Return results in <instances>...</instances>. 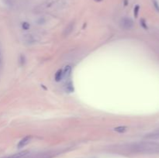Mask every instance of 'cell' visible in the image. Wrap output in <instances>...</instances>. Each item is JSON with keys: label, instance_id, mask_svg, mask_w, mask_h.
Here are the masks:
<instances>
[{"label": "cell", "instance_id": "obj_1", "mask_svg": "<svg viewBox=\"0 0 159 158\" xmlns=\"http://www.w3.org/2000/svg\"><path fill=\"white\" fill-rule=\"evenodd\" d=\"M132 150L139 153H155L159 152V145L152 143H142L133 145Z\"/></svg>", "mask_w": 159, "mask_h": 158}, {"label": "cell", "instance_id": "obj_2", "mask_svg": "<svg viewBox=\"0 0 159 158\" xmlns=\"http://www.w3.org/2000/svg\"><path fill=\"white\" fill-rule=\"evenodd\" d=\"M120 27L123 29V30H130L133 28V20L130 19V18H128V17H124L120 21Z\"/></svg>", "mask_w": 159, "mask_h": 158}, {"label": "cell", "instance_id": "obj_3", "mask_svg": "<svg viewBox=\"0 0 159 158\" xmlns=\"http://www.w3.org/2000/svg\"><path fill=\"white\" fill-rule=\"evenodd\" d=\"M23 40L29 44H33V43H35L36 42H37L39 40V38H38V36L36 34L27 33V34L23 35Z\"/></svg>", "mask_w": 159, "mask_h": 158}, {"label": "cell", "instance_id": "obj_4", "mask_svg": "<svg viewBox=\"0 0 159 158\" xmlns=\"http://www.w3.org/2000/svg\"><path fill=\"white\" fill-rule=\"evenodd\" d=\"M30 140H31V136H27L23 137V138L19 142V143H18V145H17L18 148L20 149V148H23V147H26V146L30 142Z\"/></svg>", "mask_w": 159, "mask_h": 158}, {"label": "cell", "instance_id": "obj_5", "mask_svg": "<svg viewBox=\"0 0 159 158\" xmlns=\"http://www.w3.org/2000/svg\"><path fill=\"white\" fill-rule=\"evenodd\" d=\"M55 2H56V0H47L43 4H41L40 5V9L43 10V9H46L51 8Z\"/></svg>", "mask_w": 159, "mask_h": 158}, {"label": "cell", "instance_id": "obj_6", "mask_svg": "<svg viewBox=\"0 0 159 158\" xmlns=\"http://www.w3.org/2000/svg\"><path fill=\"white\" fill-rule=\"evenodd\" d=\"M145 139L147 140H159V129L156 130L151 133L148 134L145 136Z\"/></svg>", "mask_w": 159, "mask_h": 158}, {"label": "cell", "instance_id": "obj_7", "mask_svg": "<svg viewBox=\"0 0 159 158\" xmlns=\"http://www.w3.org/2000/svg\"><path fill=\"white\" fill-rule=\"evenodd\" d=\"M54 78H55V80H56L57 81H60L64 78L63 71H62V70H58V71L56 72Z\"/></svg>", "mask_w": 159, "mask_h": 158}, {"label": "cell", "instance_id": "obj_8", "mask_svg": "<svg viewBox=\"0 0 159 158\" xmlns=\"http://www.w3.org/2000/svg\"><path fill=\"white\" fill-rule=\"evenodd\" d=\"M62 71H63L64 78V77H68V76H69L70 74H71V67L70 66H66V67H64V69L62 70Z\"/></svg>", "mask_w": 159, "mask_h": 158}, {"label": "cell", "instance_id": "obj_9", "mask_svg": "<svg viewBox=\"0 0 159 158\" xmlns=\"http://www.w3.org/2000/svg\"><path fill=\"white\" fill-rule=\"evenodd\" d=\"M127 128L126 127H117V128H115V131L122 133V132H124L127 130Z\"/></svg>", "mask_w": 159, "mask_h": 158}, {"label": "cell", "instance_id": "obj_10", "mask_svg": "<svg viewBox=\"0 0 159 158\" xmlns=\"http://www.w3.org/2000/svg\"><path fill=\"white\" fill-rule=\"evenodd\" d=\"M30 24L28 23H27V22H24V23H22V27H23V30H28L30 28Z\"/></svg>", "mask_w": 159, "mask_h": 158}, {"label": "cell", "instance_id": "obj_11", "mask_svg": "<svg viewBox=\"0 0 159 158\" xmlns=\"http://www.w3.org/2000/svg\"><path fill=\"white\" fill-rule=\"evenodd\" d=\"M139 9H140V7L139 5H136L135 8H134V16L137 17L138 16V12H139Z\"/></svg>", "mask_w": 159, "mask_h": 158}, {"label": "cell", "instance_id": "obj_12", "mask_svg": "<svg viewBox=\"0 0 159 158\" xmlns=\"http://www.w3.org/2000/svg\"><path fill=\"white\" fill-rule=\"evenodd\" d=\"M141 23H142V26L144 27V28H147V26H146V24H145V22L144 21V20H141Z\"/></svg>", "mask_w": 159, "mask_h": 158}, {"label": "cell", "instance_id": "obj_13", "mask_svg": "<svg viewBox=\"0 0 159 158\" xmlns=\"http://www.w3.org/2000/svg\"><path fill=\"white\" fill-rule=\"evenodd\" d=\"M95 1H96V2H101V1H102V0H95Z\"/></svg>", "mask_w": 159, "mask_h": 158}]
</instances>
